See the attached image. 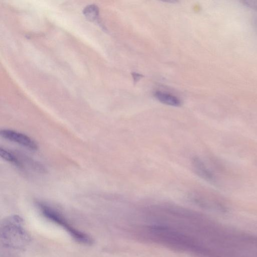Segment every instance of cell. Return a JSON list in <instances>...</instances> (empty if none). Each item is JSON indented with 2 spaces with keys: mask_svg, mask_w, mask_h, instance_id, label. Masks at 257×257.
Instances as JSON below:
<instances>
[{
  "mask_svg": "<svg viewBox=\"0 0 257 257\" xmlns=\"http://www.w3.org/2000/svg\"><path fill=\"white\" fill-rule=\"evenodd\" d=\"M1 238L3 245L15 249L24 248L31 238L24 227L22 218L17 215L6 218L1 227Z\"/></svg>",
  "mask_w": 257,
  "mask_h": 257,
  "instance_id": "6da1fadb",
  "label": "cell"
},
{
  "mask_svg": "<svg viewBox=\"0 0 257 257\" xmlns=\"http://www.w3.org/2000/svg\"><path fill=\"white\" fill-rule=\"evenodd\" d=\"M38 205L44 216L61 226L75 240L85 244L92 243L93 240L88 235L74 228L57 210L44 203H39Z\"/></svg>",
  "mask_w": 257,
  "mask_h": 257,
  "instance_id": "7a4b0ae2",
  "label": "cell"
},
{
  "mask_svg": "<svg viewBox=\"0 0 257 257\" xmlns=\"http://www.w3.org/2000/svg\"><path fill=\"white\" fill-rule=\"evenodd\" d=\"M1 137L6 140L17 143L31 150L38 149L37 143L29 136L21 133L10 129H2L0 132Z\"/></svg>",
  "mask_w": 257,
  "mask_h": 257,
  "instance_id": "3957f363",
  "label": "cell"
},
{
  "mask_svg": "<svg viewBox=\"0 0 257 257\" xmlns=\"http://www.w3.org/2000/svg\"><path fill=\"white\" fill-rule=\"evenodd\" d=\"M192 164L195 171L201 178L210 183H215L216 178L212 172L198 157H194Z\"/></svg>",
  "mask_w": 257,
  "mask_h": 257,
  "instance_id": "277c9868",
  "label": "cell"
},
{
  "mask_svg": "<svg viewBox=\"0 0 257 257\" xmlns=\"http://www.w3.org/2000/svg\"><path fill=\"white\" fill-rule=\"evenodd\" d=\"M155 97L162 103L173 106L181 105L180 100L177 97L163 92L157 91L154 94Z\"/></svg>",
  "mask_w": 257,
  "mask_h": 257,
  "instance_id": "5b68a950",
  "label": "cell"
},
{
  "mask_svg": "<svg viewBox=\"0 0 257 257\" xmlns=\"http://www.w3.org/2000/svg\"><path fill=\"white\" fill-rule=\"evenodd\" d=\"M0 155L2 158L16 167L19 168L23 167L22 163L15 154L2 147L0 148Z\"/></svg>",
  "mask_w": 257,
  "mask_h": 257,
  "instance_id": "8992f818",
  "label": "cell"
},
{
  "mask_svg": "<svg viewBox=\"0 0 257 257\" xmlns=\"http://www.w3.org/2000/svg\"><path fill=\"white\" fill-rule=\"evenodd\" d=\"M83 14L88 20L94 22L98 19L99 9L95 5H89L84 8Z\"/></svg>",
  "mask_w": 257,
  "mask_h": 257,
  "instance_id": "52a82bcc",
  "label": "cell"
},
{
  "mask_svg": "<svg viewBox=\"0 0 257 257\" xmlns=\"http://www.w3.org/2000/svg\"><path fill=\"white\" fill-rule=\"evenodd\" d=\"M133 77L134 78V81H136L140 79V78L142 77V75L136 73H133Z\"/></svg>",
  "mask_w": 257,
  "mask_h": 257,
  "instance_id": "ba28073f",
  "label": "cell"
}]
</instances>
